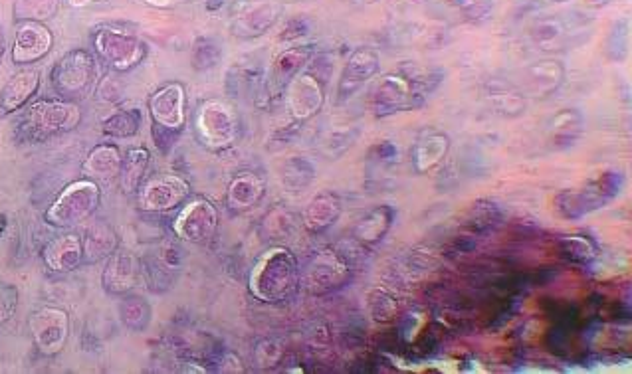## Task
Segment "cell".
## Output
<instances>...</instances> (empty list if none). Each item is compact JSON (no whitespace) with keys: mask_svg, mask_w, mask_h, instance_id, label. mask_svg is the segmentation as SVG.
Instances as JSON below:
<instances>
[{"mask_svg":"<svg viewBox=\"0 0 632 374\" xmlns=\"http://www.w3.org/2000/svg\"><path fill=\"white\" fill-rule=\"evenodd\" d=\"M40 88V72L26 68L16 72L0 90V117L22 111Z\"/></svg>","mask_w":632,"mask_h":374,"instance_id":"44dd1931","label":"cell"},{"mask_svg":"<svg viewBox=\"0 0 632 374\" xmlns=\"http://www.w3.org/2000/svg\"><path fill=\"white\" fill-rule=\"evenodd\" d=\"M314 48L312 46H294L278 54V58L272 62V68L266 76V90L268 97L276 99L282 97L288 84L308 68L310 60L314 58Z\"/></svg>","mask_w":632,"mask_h":374,"instance_id":"ac0fdd59","label":"cell"},{"mask_svg":"<svg viewBox=\"0 0 632 374\" xmlns=\"http://www.w3.org/2000/svg\"><path fill=\"white\" fill-rule=\"evenodd\" d=\"M343 202L331 190H321L306 204L302 214V224L310 234H323L329 230L341 216Z\"/></svg>","mask_w":632,"mask_h":374,"instance_id":"603a6c76","label":"cell"},{"mask_svg":"<svg viewBox=\"0 0 632 374\" xmlns=\"http://www.w3.org/2000/svg\"><path fill=\"white\" fill-rule=\"evenodd\" d=\"M565 80V68L557 60H539L524 68V90L533 97L557 92Z\"/></svg>","mask_w":632,"mask_h":374,"instance_id":"d4e9b609","label":"cell"},{"mask_svg":"<svg viewBox=\"0 0 632 374\" xmlns=\"http://www.w3.org/2000/svg\"><path fill=\"white\" fill-rule=\"evenodd\" d=\"M42 262L52 274H72L84 264L82 236L76 232H64L48 240L42 248Z\"/></svg>","mask_w":632,"mask_h":374,"instance_id":"d6986e66","label":"cell"},{"mask_svg":"<svg viewBox=\"0 0 632 374\" xmlns=\"http://www.w3.org/2000/svg\"><path fill=\"white\" fill-rule=\"evenodd\" d=\"M151 135H153V141H155V147L163 153V155H169V151L175 147L177 139L181 133H175V131H169V129H163L155 123H151Z\"/></svg>","mask_w":632,"mask_h":374,"instance_id":"7dc6e473","label":"cell"},{"mask_svg":"<svg viewBox=\"0 0 632 374\" xmlns=\"http://www.w3.org/2000/svg\"><path fill=\"white\" fill-rule=\"evenodd\" d=\"M220 224L218 208L212 204L209 198L195 196L189 198L173 218V234L187 244L203 246L209 244L216 236Z\"/></svg>","mask_w":632,"mask_h":374,"instance_id":"ba28073f","label":"cell"},{"mask_svg":"<svg viewBox=\"0 0 632 374\" xmlns=\"http://www.w3.org/2000/svg\"><path fill=\"white\" fill-rule=\"evenodd\" d=\"M18 309V289L12 283L0 281V325L10 321Z\"/></svg>","mask_w":632,"mask_h":374,"instance_id":"ee69618b","label":"cell"},{"mask_svg":"<svg viewBox=\"0 0 632 374\" xmlns=\"http://www.w3.org/2000/svg\"><path fill=\"white\" fill-rule=\"evenodd\" d=\"M82 121V109L76 101L38 99L30 103L16 123L14 137L20 143H44L50 137L74 131Z\"/></svg>","mask_w":632,"mask_h":374,"instance_id":"7a4b0ae2","label":"cell"},{"mask_svg":"<svg viewBox=\"0 0 632 374\" xmlns=\"http://www.w3.org/2000/svg\"><path fill=\"white\" fill-rule=\"evenodd\" d=\"M102 204V188L92 179H78L62 188L56 200L48 206L44 220L62 230L76 228L88 222Z\"/></svg>","mask_w":632,"mask_h":374,"instance_id":"277c9868","label":"cell"},{"mask_svg":"<svg viewBox=\"0 0 632 374\" xmlns=\"http://www.w3.org/2000/svg\"><path fill=\"white\" fill-rule=\"evenodd\" d=\"M306 30H308V24H306L302 18H296V20H292V22L286 26V30H284V34H282V40L300 38V36L308 34Z\"/></svg>","mask_w":632,"mask_h":374,"instance_id":"f907efd6","label":"cell"},{"mask_svg":"<svg viewBox=\"0 0 632 374\" xmlns=\"http://www.w3.org/2000/svg\"><path fill=\"white\" fill-rule=\"evenodd\" d=\"M32 343L42 357L60 355L70 339V315L62 307L44 305L28 317Z\"/></svg>","mask_w":632,"mask_h":374,"instance_id":"30bf717a","label":"cell"},{"mask_svg":"<svg viewBox=\"0 0 632 374\" xmlns=\"http://www.w3.org/2000/svg\"><path fill=\"white\" fill-rule=\"evenodd\" d=\"M555 2H565V0H555Z\"/></svg>","mask_w":632,"mask_h":374,"instance_id":"6f0895ef","label":"cell"},{"mask_svg":"<svg viewBox=\"0 0 632 374\" xmlns=\"http://www.w3.org/2000/svg\"><path fill=\"white\" fill-rule=\"evenodd\" d=\"M121 95H123V86L117 82V80H113V78H106L104 82H102V86H100V97L107 101V103H117L119 99H121Z\"/></svg>","mask_w":632,"mask_h":374,"instance_id":"681fc988","label":"cell"},{"mask_svg":"<svg viewBox=\"0 0 632 374\" xmlns=\"http://www.w3.org/2000/svg\"><path fill=\"white\" fill-rule=\"evenodd\" d=\"M151 167V153L149 149L137 145L127 149V153L123 155V163H121V173H119V185L125 194H135L137 188L143 185V181L147 179Z\"/></svg>","mask_w":632,"mask_h":374,"instance_id":"4dcf8cb0","label":"cell"},{"mask_svg":"<svg viewBox=\"0 0 632 374\" xmlns=\"http://www.w3.org/2000/svg\"><path fill=\"white\" fill-rule=\"evenodd\" d=\"M282 14L276 0H238L230 16V30L238 38H258L274 28Z\"/></svg>","mask_w":632,"mask_h":374,"instance_id":"4fadbf2b","label":"cell"},{"mask_svg":"<svg viewBox=\"0 0 632 374\" xmlns=\"http://www.w3.org/2000/svg\"><path fill=\"white\" fill-rule=\"evenodd\" d=\"M264 196H266L264 177L252 171H244V173H238L230 181V185L226 188L224 202L230 212L242 214L256 208Z\"/></svg>","mask_w":632,"mask_h":374,"instance_id":"7402d4cb","label":"cell"},{"mask_svg":"<svg viewBox=\"0 0 632 374\" xmlns=\"http://www.w3.org/2000/svg\"><path fill=\"white\" fill-rule=\"evenodd\" d=\"M316 165L306 157H290L280 167V181L288 192H302L316 181Z\"/></svg>","mask_w":632,"mask_h":374,"instance_id":"836d02e7","label":"cell"},{"mask_svg":"<svg viewBox=\"0 0 632 374\" xmlns=\"http://www.w3.org/2000/svg\"><path fill=\"white\" fill-rule=\"evenodd\" d=\"M191 60H193V68L197 72H207V70H212L220 64L222 48L214 38L201 36L193 44V58Z\"/></svg>","mask_w":632,"mask_h":374,"instance_id":"ab89813d","label":"cell"},{"mask_svg":"<svg viewBox=\"0 0 632 374\" xmlns=\"http://www.w3.org/2000/svg\"><path fill=\"white\" fill-rule=\"evenodd\" d=\"M183 258H185V252L179 248V244L163 242V246L159 250V262L165 268H169L171 272H179L183 266Z\"/></svg>","mask_w":632,"mask_h":374,"instance_id":"bcb514c9","label":"cell"},{"mask_svg":"<svg viewBox=\"0 0 632 374\" xmlns=\"http://www.w3.org/2000/svg\"><path fill=\"white\" fill-rule=\"evenodd\" d=\"M52 32L42 22L24 20L14 36L12 46V62L18 66L34 64L42 60L52 48Z\"/></svg>","mask_w":632,"mask_h":374,"instance_id":"ffe728a7","label":"cell"},{"mask_svg":"<svg viewBox=\"0 0 632 374\" xmlns=\"http://www.w3.org/2000/svg\"><path fill=\"white\" fill-rule=\"evenodd\" d=\"M92 42L98 58L121 74L137 68L149 54V46L139 36L115 26L98 28Z\"/></svg>","mask_w":632,"mask_h":374,"instance_id":"52a82bcc","label":"cell"},{"mask_svg":"<svg viewBox=\"0 0 632 374\" xmlns=\"http://www.w3.org/2000/svg\"><path fill=\"white\" fill-rule=\"evenodd\" d=\"M422 101L424 97L417 94L413 84L403 74L381 76L369 94V107L375 117H389L401 111H411L422 105Z\"/></svg>","mask_w":632,"mask_h":374,"instance_id":"7c38bea8","label":"cell"},{"mask_svg":"<svg viewBox=\"0 0 632 374\" xmlns=\"http://www.w3.org/2000/svg\"><path fill=\"white\" fill-rule=\"evenodd\" d=\"M623 183V173L607 171L585 187L561 190L555 196V210L567 220L583 218L595 210L605 208L613 198H617L621 194Z\"/></svg>","mask_w":632,"mask_h":374,"instance_id":"8992f818","label":"cell"},{"mask_svg":"<svg viewBox=\"0 0 632 374\" xmlns=\"http://www.w3.org/2000/svg\"><path fill=\"white\" fill-rule=\"evenodd\" d=\"M84 264H98L107 260L117 248H119V234L117 230L107 222L98 220L88 226L84 238Z\"/></svg>","mask_w":632,"mask_h":374,"instance_id":"4316f807","label":"cell"},{"mask_svg":"<svg viewBox=\"0 0 632 374\" xmlns=\"http://www.w3.org/2000/svg\"><path fill=\"white\" fill-rule=\"evenodd\" d=\"M395 220V210L389 204L375 206L365 216H361L353 226V238L363 246L379 244L391 230Z\"/></svg>","mask_w":632,"mask_h":374,"instance_id":"83f0119b","label":"cell"},{"mask_svg":"<svg viewBox=\"0 0 632 374\" xmlns=\"http://www.w3.org/2000/svg\"><path fill=\"white\" fill-rule=\"evenodd\" d=\"M351 280V264L337 248H321L302 272V283L312 295H327Z\"/></svg>","mask_w":632,"mask_h":374,"instance_id":"8fae6325","label":"cell"},{"mask_svg":"<svg viewBox=\"0 0 632 374\" xmlns=\"http://www.w3.org/2000/svg\"><path fill=\"white\" fill-rule=\"evenodd\" d=\"M100 82V68L96 58L84 50L76 48L62 56L54 70L50 72L52 90L60 99L82 101L90 97Z\"/></svg>","mask_w":632,"mask_h":374,"instance_id":"5b68a950","label":"cell"},{"mask_svg":"<svg viewBox=\"0 0 632 374\" xmlns=\"http://www.w3.org/2000/svg\"><path fill=\"white\" fill-rule=\"evenodd\" d=\"M500 220H502V212L492 200H478L472 204L468 212V226L474 232H488L496 228Z\"/></svg>","mask_w":632,"mask_h":374,"instance_id":"f35d334b","label":"cell"},{"mask_svg":"<svg viewBox=\"0 0 632 374\" xmlns=\"http://www.w3.org/2000/svg\"><path fill=\"white\" fill-rule=\"evenodd\" d=\"M561 256L575 264H591L599 256L597 244L589 236H563L557 240Z\"/></svg>","mask_w":632,"mask_h":374,"instance_id":"e575fe53","label":"cell"},{"mask_svg":"<svg viewBox=\"0 0 632 374\" xmlns=\"http://www.w3.org/2000/svg\"><path fill=\"white\" fill-rule=\"evenodd\" d=\"M216 365H218V371H220V373H242V371H244L242 361H240L234 353H230V351H224V353L218 357Z\"/></svg>","mask_w":632,"mask_h":374,"instance_id":"c3c4849f","label":"cell"},{"mask_svg":"<svg viewBox=\"0 0 632 374\" xmlns=\"http://www.w3.org/2000/svg\"><path fill=\"white\" fill-rule=\"evenodd\" d=\"M147 4H151V6H155V8H169V6H173L177 0H145Z\"/></svg>","mask_w":632,"mask_h":374,"instance_id":"816d5d0a","label":"cell"},{"mask_svg":"<svg viewBox=\"0 0 632 374\" xmlns=\"http://www.w3.org/2000/svg\"><path fill=\"white\" fill-rule=\"evenodd\" d=\"M195 137L209 151H228L242 135L238 111L224 99H205L195 111Z\"/></svg>","mask_w":632,"mask_h":374,"instance_id":"3957f363","label":"cell"},{"mask_svg":"<svg viewBox=\"0 0 632 374\" xmlns=\"http://www.w3.org/2000/svg\"><path fill=\"white\" fill-rule=\"evenodd\" d=\"M288 113L294 121L304 123L316 117L325 103V84L312 72H300L284 90Z\"/></svg>","mask_w":632,"mask_h":374,"instance_id":"9a60e30c","label":"cell"},{"mask_svg":"<svg viewBox=\"0 0 632 374\" xmlns=\"http://www.w3.org/2000/svg\"><path fill=\"white\" fill-rule=\"evenodd\" d=\"M58 10V0H16L14 4V16L18 20H32L42 22L46 18H52Z\"/></svg>","mask_w":632,"mask_h":374,"instance_id":"60d3db41","label":"cell"},{"mask_svg":"<svg viewBox=\"0 0 632 374\" xmlns=\"http://www.w3.org/2000/svg\"><path fill=\"white\" fill-rule=\"evenodd\" d=\"M4 52V34H2V28H0V56Z\"/></svg>","mask_w":632,"mask_h":374,"instance_id":"11a10c76","label":"cell"},{"mask_svg":"<svg viewBox=\"0 0 632 374\" xmlns=\"http://www.w3.org/2000/svg\"><path fill=\"white\" fill-rule=\"evenodd\" d=\"M609 0H591V4H607Z\"/></svg>","mask_w":632,"mask_h":374,"instance_id":"9f6ffc18","label":"cell"},{"mask_svg":"<svg viewBox=\"0 0 632 374\" xmlns=\"http://www.w3.org/2000/svg\"><path fill=\"white\" fill-rule=\"evenodd\" d=\"M569 26L561 18H539L529 28V40L543 52H561L569 42Z\"/></svg>","mask_w":632,"mask_h":374,"instance_id":"f546056e","label":"cell"},{"mask_svg":"<svg viewBox=\"0 0 632 374\" xmlns=\"http://www.w3.org/2000/svg\"><path fill=\"white\" fill-rule=\"evenodd\" d=\"M143 115L137 107H119L102 121V133L111 139H129L139 133Z\"/></svg>","mask_w":632,"mask_h":374,"instance_id":"d6a6232c","label":"cell"},{"mask_svg":"<svg viewBox=\"0 0 632 374\" xmlns=\"http://www.w3.org/2000/svg\"><path fill=\"white\" fill-rule=\"evenodd\" d=\"M260 230L270 240H282L294 234L296 230V216L286 206H274L260 224Z\"/></svg>","mask_w":632,"mask_h":374,"instance_id":"d590c367","label":"cell"},{"mask_svg":"<svg viewBox=\"0 0 632 374\" xmlns=\"http://www.w3.org/2000/svg\"><path fill=\"white\" fill-rule=\"evenodd\" d=\"M488 97H490V103L496 107V111L502 113V115H508V117H518L526 109L524 95L508 92L506 88L492 90V94L488 95Z\"/></svg>","mask_w":632,"mask_h":374,"instance_id":"b9f144b4","label":"cell"},{"mask_svg":"<svg viewBox=\"0 0 632 374\" xmlns=\"http://www.w3.org/2000/svg\"><path fill=\"white\" fill-rule=\"evenodd\" d=\"M191 198V185L173 173L153 175L135 192V202L145 214H163L181 208Z\"/></svg>","mask_w":632,"mask_h":374,"instance_id":"9c48e42d","label":"cell"},{"mask_svg":"<svg viewBox=\"0 0 632 374\" xmlns=\"http://www.w3.org/2000/svg\"><path fill=\"white\" fill-rule=\"evenodd\" d=\"M585 129V119L583 113L577 109H561L547 127V137L553 149L563 151L573 147Z\"/></svg>","mask_w":632,"mask_h":374,"instance_id":"f1b7e54d","label":"cell"},{"mask_svg":"<svg viewBox=\"0 0 632 374\" xmlns=\"http://www.w3.org/2000/svg\"><path fill=\"white\" fill-rule=\"evenodd\" d=\"M121 163H123V153L115 143H100L88 153L82 165V171L86 179H92L98 185L111 183L113 179H119Z\"/></svg>","mask_w":632,"mask_h":374,"instance_id":"cb8c5ba5","label":"cell"},{"mask_svg":"<svg viewBox=\"0 0 632 374\" xmlns=\"http://www.w3.org/2000/svg\"><path fill=\"white\" fill-rule=\"evenodd\" d=\"M284 357V349L274 339H264L254 349V359L260 369H274Z\"/></svg>","mask_w":632,"mask_h":374,"instance_id":"7bdbcfd3","label":"cell"},{"mask_svg":"<svg viewBox=\"0 0 632 374\" xmlns=\"http://www.w3.org/2000/svg\"><path fill=\"white\" fill-rule=\"evenodd\" d=\"M6 230V216H2L0 214V236H2V232Z\"/></svg>","mask_w":632,"mask_h":374,"instance_id":"db71d44e","label":"cell"},{"mask_svg":"<svg viewBox=\"0 0 632 374\" xmlns=\"http://www.w3.org/2000/svg\"><path fill=\"white\" fill-rule=\"evenodd\" d=\"M143 264L139 256L131 250L117 248L107 258L106 268L102 272V285L109 295L121 297L125 293H131L141 280Z\"/></svg>","mask_w":632,"mask_h":374,"instance_id":"e0dca14e","label":"cell"},{"mask_svg":"<svg viewBox=\"0 0 632 374\" xmlns=\"http://www.w3.org/2000/svg\"><path fill=\"white\" fill-rule=\"evenodd\" d=\"M367 309L373 321L377 323H389L397 317L399 303L397 299L383 287H375L367 293Z\"/></svg>","mask_w":632,"mask_h":374,"instance_id":"74e56055","label":"cell"},{"mask_svg":"<svg viewBox=\"0 0 632 374\" xmlns=\"http://www.w3.org/2000/svg\"><path fill=\"white\" fill-rule=\"evenodd\" d=\"M302 285V270L294 252L286 246L268 248L252 266L248 289L254 299L280 305L296 297Z\"/></svg>","mask_w":632,"mask_h":374,"instance_id":"6da1fadb","label":"cell"},{"mask_svg":"<svg viewBox=\"0 0 632 374\" xmlns=\"http://www.w3.org/2000/svg\"><path fill=\"white\" fill-rule=\"evenodd\" d=\"M72 6H76V8H82V6H90V4H94V2H98V0H68Z\"/></svg>","mask_w":632,"mask_h":374,"instance_id":"f5cc1de1","label":"cell"},{"mask_svg":"<svg viewBox=\"0 0 632 374\" xmlns=\"http://www.w3.org/2000/svg\"><path fill=\"white\" fill-rule=\"evenodd\" d=\"M450 151V137L440 131H430L419 137L413 147V165L419 175L438 169Z\"/></svg>","mask_w":632,"mask_h":374,"instance_id":"484cf974","label":"cell"},{"mask_svg":"<svg viewBox=\"0 0 632 374\" xmlns=\"http://www.w3.org/2000/svg\"><path fill=\"white\" fill-rule=\"evenodd\" d=\"M381 68V56L373 48H357L339 78L337 84V103H343L357 94L365 84H369Z\"/></svg>","mask_w":632,"mask_h":374,"instance_id":"2e32d148","label":"cell"},{"mask_svg":"<svg viewBox=\"0 0 632 374\" xmlns=\"http://www.w3.org/2000/svg\"><path fill=\"white\" fill-rule=\"evenodd\" d=\"M151 123L183 133L187 125V90L181 82H169L157 92L149 95L147 101Z\"/></svg>","mask_w":632,"mask_h":374,"instance_id":"5bb4252c","label":"cell"},{"mask_svg":"<svg viewBox=\"0 0 632 374\" xmlns=\"http://www.w3.org/2000/svg\"><path fill=\"white\" fill-rule=\"evenodd\" d=\"M631 52V22L623 18L615 22L605 42V56L613 62H623Z\"/></svg>","mask_w":632,"mask_h":374,"instance_id":"8d00e7d4","label":"cell"},{"mask_svg":"<svg viewBox=\"0 0 632 374\" xmlns=\"http://www.w3.org/2000/svg\"><path fill=\"white\" fill-rule=\"evenodd\" d=\"M117 311L123 327L131 333H145L153 319L151 303L143 295H137L133 291L121 295Z\"/></svg>","mask_w":632,"mask_h":374,"instance_id":"1f68e13d","label":"cell"},{"mask_svg":"<svg viewBox=\"0 0 632 374\" xmlns=\"http://www.w3.org/2000/svg\"><path fill=\"white\" fill-rule=\"evenodd\" d=\"M450 2L456 4L466 14V18L474 22L488 18L492 12V0H450Z\"/></svg>","mask_w":632,"mask_h":374,"instance_id":"f6af8a7d","label":"cell"}]
</instances>
